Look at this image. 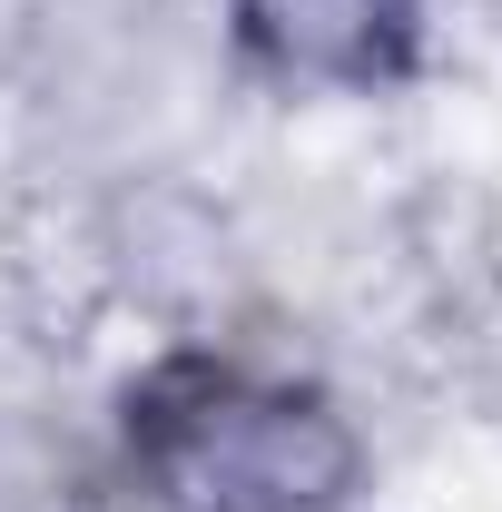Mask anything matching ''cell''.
Instances as JSON below:
<instances>
[{"mask_svg": "<svg viewBox=\"0 0 502 512\" xmlns=\"http://www.w3.org/2000/svg\"><path fill=\"white\" fill-rule=\"evenodd\" d=\"M128 453L168 512H345L365 444L315 384L168 355L128 384Z\"/></svg>", "mask_w": 502, "mask_h": 512, "instance_id": "1", "label": "cell"}, {"mask_svg": "<svg viewBox=\"0 0 502 512\" xmlns=\"http://www.w3.org/2000/svg\"><path fill=\"white\" fill-rule=\"evenodd\" d=\"M237 30L266 69L315 89H384L414 69L424 0H237Z\"/></svg>", "mask_w": 502, "mask_h": 512, "instance_id": "2", "label": "cell"}]
</instances>
